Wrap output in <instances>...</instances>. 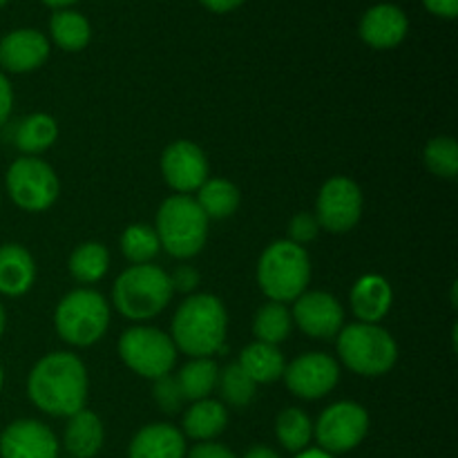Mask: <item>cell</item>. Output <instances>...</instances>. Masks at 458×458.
Listing matches in <instances>:
<instances>
[{
  "instance_id": "obj_1",
  "label": "cell",
  "mask_w": 458,
  "mask_h": 458,
  "mask_svg": "<svg viewBox=\"0 0 458 458\" xmlns=\"http://www.w3.org/2000/svg\"><path fill=\"white\" fill-rule=\"evenodd\" d=\"M88 369L70 352H54L40 358L27 378V396L36 410L56 419H70L88 403Z\"/></svg>"
},
{
  "instance_id": "obj_2",
  "label": "cell",
  "mask_w": 458,
  "mask_h": 458,
  "mask_svg": "<svg viewBox=\"0 0 458 458\" xmlns=\"http://www.w3.org/2000/svg\"><path fill=\"white\" fill-rule=\"evenodd\" d=\"M228 316L217 295L195 293L177 307L170 327L177 352L191 358H210L224 352Z\"/></svg>"
},
{
  "instance_id": "obj_3",
  "label": "cell",
  "mask_w": 458,
  "mask_h": 458,
  "mask_svg": "<svg viewBox=\"0 0 458 458\" xmlns=\"http://www.w3.org/2000/svg\"><path fill=\"white\" fill-rule=\"evenodd\" d=\"M173 282L161 267L132 264L112 286V304L125 320H150L173 300Z\"/></svg>"
},
{
  "instance_id": "obj_4",
  "label": "cell",
  "mask_w": 458,
  "mask_h": 458,
  "mask_svg": "<svg viewBox=\"0 0 458 458\" xmlns=\"http://www.w3.org/2000/svg\"><path fill=\"white\" fill-rule=\"evenodd\" d=\"M311 282V258L304 246L277 240L264 249L258 262V284L271 302H295Z\"/></svg>"
},
{
  "instance_id": "obj_5",
  "label": "cell",
  "mask_w": 458,
  "mask_h": 458,
  "mask_svg": "<svg viewBox=\"0 0 458 458\" xmlns=\"http://www.w3.org/2000/svg\"><path fill=\"white\" fill-rule=\"evenodd\" d=\"M155 233L170 258L191 259L208 240V217L191 195H173L157 210Z\"/></svg>"
},
{
  "instance_id": "obj_6",
  "label": "cell",
  "mask_w": 458,
  "mask_h": 458,
  "mask_svg": "<svg viewBox=\"0 0 458 458\" xmlns=\"http://www.w3.org/2000/svg\"><path fill=\"white\" fill-rule=\"evenodd\" d=\"M335 347L344 367L365 378L385 376L398 360L396 340L380 325H365V322L344 325L343 331L335 335Z\"/></svg>"
},
{
  "instance_id": "obj_7",
  "label": "cell",
  "mask_w": 458,
  "mask_h": 458,
  "mask_svg": "<svg viewBox=\"0 0 458 458\" xmlns=\"http://www.w3.org/2000/svg\"><path fill=\"white\" fill-rule=\"evenodd\" d=\"M54 327L63 343L72 347H92L110 327V304L98 291L74 289L56 304Z\"/></svg>"
},
{
  "instance_id": "obj_8",
  "label": "cell",
  "mask_w": 458,
  "mask_h": 458,
  "mask_svg": "<svg viewBox=\"0 0 458 458\" xmlns=\"http://www.w3.org/2000/svg\"><path fill=\"white\" fill-rule=\"evenodd\" d=\"M119 356L134 374L148 380H157L173 371L174 362H177V347H174L173 338L161 329L137 325L121 334Z\"/></svg>"
},
{
  "instance_id": "obj_9",
  "label": "cell",
  "mask_w": 458,
  "mask_h": 458,
  "mask_svg": "<svg viewBox=\"0 0 458 458\" xmlns=\"http://www.w3.org/2000/svg\"><path fill=\"white\" fill-rule=\"evenodd\" d=\"M7 192L18 208L43 213L52 208L61 192V182L47 161L38 157H21L7 170Z\"/></svg>"
},
{
  "instance_id": "obj_10",
  "label": "cell",
  "mask_w": 458,
  "mask_h": 458,
  "mask_svg": "<svg viewBox=\"0 0 458 458\" xmlns=\"http://www.w3.org/2000/svg\"><path fill=\"white\" fill-rule=\"evenodd\" d=\"M369 434V414L353 401H340L327 407L313 425L318 447L329 454H347L356 450Z\"/></svg>"
},
{
  "instance_id": "obj_11",
  "label": "cell",
  "mask_w": 458,
  "mask_h": 458,
  "mask_svg": "<svg viewBox=\"0 0 458 458\" xmlns=\"http://www.w3.org/2000/svg\"><path fill=\"white\" fill-rule=\"evenodd\" d=\"M362 191L353 179L331 177L322 183L316 201V219L320 228L334 233V235H344L362 217Z\"/></svg>"
},
{
  "instance_id": "obj_12",
  "label": "cell",
  "mask_w": 458,
  "mask_h": 458,
  "mask_svg": "<svg viewBox=\"0 0 458 458\" xmlns=\"http://www.w3.org/2000/svg\"><path fill=\"white\" fill-rule=\"evenodd\" d=\"M286 389L302 401H318L334 392L340 380V367L334 356L322 352H309L284 367Z\"/></svg>"
},
{
  "instance_id": "obj_13",
  "label": "cell",
  "mask_w": 458,
  "mask_h": 458,
  "mask_svg": "<svg viewBox=\"0 0 458 458\" xmlns=\"http://www.w3.org/2000/svg\"><path fill=\"white\" fill-rule=\"evenodd\" d=\"M293 325L313 340H334L344 327V309L327 291H304L293 302Z\"/></svg>"
},
{
  "instance_id": "obj_14",
  "label": "cell",
  "mask_w": 458,
  "mask_h": 458,
  "mask_svg": "<svg viewBox=\"0 0 458 458\" xmlns=\"http://www.w3.org/2000/svg\"><path fill=\"white\" fill-rule=\"evenodd\" d=\"M161 174L174 192L191 195L208 179V159L197 143L179 139L161 155Z\"/></svg>"
},
{
  "instance_id": "obj_15",
  "label": "cell",
  "mask_w": 458,
  "mask_h": 458,
  "mask_svg": "<svg viewBox=\"0 0 458 458\" xmlns=\"http://www.w3.org/2000/svg\"><path fill=\"white\" fill-rule=\"evenodd\" d=\"M58 438L45 423L21 419L0 434V458H58Z\"/></svg>"
},
{
  "instance_id": "obj_16",
  "label": "cell",
  "mask_w": 458,
  "mask_h": 458,
  "mask_svg": "<svg viewBox=\"0 0 458 458\" xmlns=\"http://www.w3.org/2000/svg\"><path fill=\"white\" fill-rule=\"evenodd\" d=\"M47 56V36L38 30H13L0 38V67L12 74L38 70Z\"/></svg>"
},
{
  "instance_id": "obj_17",
  "label": "cell",
  "mask_w": 458,
  "mask_h": 458,
  "mask_svg": "<svg viewBox=\"0 0 458 458\" xmlns=\"http://www.w3.org/2000/svg\"><path fill=\"white\" fill-rule=\"evenodd\" d=\"M410 21L396 4H376L360 21V38L374 49H392L405 40Z\"/></svg>"
},
{
  "instance_id": "obj_18",
  "label": "cell",
  "mask_w": 458,
  "mask_h": 458,
  "mask_svg": "<svg viewBox=\"0 0 458 458\" xmlns=\"http://www.w3.org/2000/svg\"><path fill=\"white\" fill-rule=\"evenodd\" d=\"M349 302H352V311L358 318V322L378 325L392 309V284L387 282V277L378 276V273L362 276L349 291Z\"/></svg>"
},
{
  "instance_id": "obj_19",
  "label": "cell",
  "mask_w": 458,
  "mask_h": 458,
  "mask_svg": "<svg viewBox=\"0 0 458 458\" xmlns=\"http://www.w3.org/2000/svg\"><path fill=\"white\" fill-rule=\"evenodd\" d=\"M186 437L170 423L146 425L128 445V458H186Z\"/></svg>"
},
{
  "instance_id": "obj_20",
  "label": "cell",
  "mask_w": 458,
  "mask_h": 458,
  "mask_svg": "<svg viewBox=\"0 0 458 458\" xmlns=\"http://www.w3.org/2000/svg\"><path fill=\"white\" fill-rule=\"evenodd\" d=\"M36 262L21 244L0 246V293L21 298L34 286Z\"/></svg>"
},
{
  "instance_id": "obj_21",
  "label": "cell",
  "mask_w": 458,
  "mask_h": 458,
  "mask_svg": "<svg viewBox=\"0 0 458 458\" xmlns=\"http://www.w3.org/2000/svg\"><path fill=\"white\" fill-rule=\"evenodd\" d=\"M103 441H106V429L94 411L81 410L67 419L63 443L72 458H94L101 452Z\"/></svg>"
},
{
  "instance_id": "obj_22",
  "label": "cell",
  "mask_w": 458,
  "mask_h": 458,
  "mask_svg": "<svg viewBox=\"0 0 458 458\" xmlns=\"http://www.w3.org/2000/svg\"><path fill=\"white\" fill-rule=\"evenodd\" d=\"M228 425V410L222 401L204 398L195 401L183 414L182 434L197 443L215 441Z\"/></svg>"
},
{
  "instance_id": "obj_23",
  "label": "cell",
  "mask_w": 458,
  "mask_h": 458,
  "mask_svg": "<svg viewBox=\"0 0 458 458\" xmlns=\"http://www.w3.org/2000/svg\"><path fill=\"white\" fill-rule=\"evenodd\" d=\"M237 365L249 374V378L253 380L255 385H268L282 378L286 362L276 344L258 343V340H255L253 344L242 349Z\"/></svg>"
},
{
  "instance_id": "obj_24",
  "label": "cell",
  "mask_w": 458,
  "mask_h": 458,
  "mask_svg": "<svg viewBox=\"0 0 458 458\" xmlns=\"http://www.w3.org/2000/svg\"><path fill=\"white\" fill-rule=\"evenodd\" d=\"M58 139V123L54 116L45 114V112H36V114L25 116L18 123L13 141H16L18 150L25 152V157H36L52 148Z\"/></svg>"
},
{
  "instance_id": "obj_25",
  "label": "cell",
  "mask_w": 458,
  "mask_h": 458,
  "mask_svg": "<svg viewBox=\"0 0 458 458\" xmlns=\"http://www.w3.org/2000/svg\"><path fill=\"white\" fill-rule=\"evenodd\" d=\"M197 206L208 219H228L240 208V188L228 179H206L197 191Z\"/></svg>"
},
{
  "instance_id": "obj_26",
  "label": "cell",
  "mask_w": 458,
  "mask_h": 458,
  "mask_svg": "<svg viewBox=\"0 0 458 458\" xmlns=\"http://www.w3.org/2000/svg\"><path fill=\"white\" fill-rule=\"evenodd\" d=\"M219 367L213 358H192L182 367L177 383L186 401H204L217 389Z\"/></svg>"
},
{
  "instance_id": "obj_27",
  "label": "cell",
  "mask_w": 458,
  "mask_h": 458,
  "mask_svg": "<svg viewBox=\"0 0 458 458\" xmlns=\"http://www.w3.org/2000/svg\"><path fill=\"white\" fill-rule=\"evenodd\" d=\"M70 267L72 277L81 284H94V282L103 280L110 268V253L103 244L98 242H83L76 246L70 255Z\"/></svg>"
},
{
  "instance_id": "obj_28",
  "label": "cell",
  "mask_w": 458,
  "mask_h": 458,
  "mask_svg": "<svg viewBox=\"0 0 458 458\" xmlns=\"http://www.w3.org/2000/svg\"><path fill=\"white\" fill-rule=\"evenodd\" d=\"M49 31H52L54 43L65 52H79V49L88 47L89 38H92L88 18L72 9H56L49 21Z\"/></svg>"
},
{
  "instance_id": "obj_29",
  "label": "cell",
  "mask_w": 458,
  "mask_h": 458,
  "mask_svg": "<svg viewBox=\"0 0 458 458\" xmlns=\"http://www.w3.org/2000/svg\"><path fill=\"white\" fill-rule=\"evenodd\" d=\"M276 437L286 452L307 450L313 441V420L298 407H286L276 419Z\"/></svg>"
},
{
  "instance_id": "obj_30",
  "label": "cell",
  "mask_w": 458,
  "mask_h": 458,
  "mask_svg": "<svg viewBox=\"0 0 458 458\" xmlns=\"http://www.w3.org/2000/svg\"><path fill=\"white\" fill-rule=\"evenodd\" d=\"M293 329V318L286 304L267 302L258 309L253 318V335L258 343L282 344L291 335Z\"/></svg>"
},
{
  "instance_id": "obj_31",
  "label": "cell",
  "mask_w": 458,
  "mask_h": 458,
  "mask_svg": "<svg viewBox=\"0 0 458 458\" xmlns=\"http://www.w3.org/2000/svg\"><path fill=\"white\" fill-rule=\"evenodd\" d=\"M217 392L222 396L224 405L244 410V407L253 403L255 394H258V385L249 378V374L237 362H231L224 369H219Z\"/></svg>"
},
{
  "instance_id": "obj_32",
  "label": "cell",
  "mask_w": 458,
  "mask_h": 458,
  "mask_svg": "<svg viewBox=\"0 0 458 458\" xmlns=\"http://www.w3.org/2000/svg\"><path fill=\"white\" fill-rule=\"evenodd\" d=\"M159 250V237L150 224H130L121 235V253L132 264H152Z\"/></svg>"
},
{
  "instance_id": "obj_33",
  "label": "cell",
  "mask_w": 458,
  "mask_h": 458,
  "mask_svg": "<svg viewBox=\"0 0 458 458\" xmlns=\"http://www.w3.org/2000/svg\"><path fill=\"white\" fill-rule=\"evenodd\" d=\"M423 159L428 168L441 179H454L458 174V146L454 137H434L425 146Z\"/></svg>"
},
{
  "instance_id": "obj_34",
  "label": "cell",
  "mask_w": 458,
  "mask_h": 458,
  "mask_svg": "<svg viewBox=\"0 0 458 458\" xmlns=\"http://www.w3.org/2000/svg\"><path fill=\"white\" fill-rule=\"evenodd\" d=\"M152 398H155V403L164 414H177L183 407V403H186L182 387L177 383V376L170 374L152 380Z\"/></svg>"
},
{
  "instance_id": "obj_35",
  "label": "cell",
  "mask_w": 458,
  "mask_h": 458,
  "mask_svg": "<svg viewBox=\"0 0 458 458\" xmlns=\"http://www.w3.org/2000/svg\"><path fill=\"white\" fill-rule=\"evenodd\" d=\"M318 233H320V224H318L316 215L311 213H298L289 222V242L298 246H304L316 240Z\"/></svg>"
},
{
  "instance_id": "obj_36",
  "label": "cell",
  "mask_w": 458,
  "mask_h": 458,
  "mask_svg": "<svg viewBox=\"0 0 458 458\" xmlns=\"http://www.w3.org/2000/svg\"><path fill=\"white\" fill-rule=\"evenodd\" d=\"M170 282H173V291H182V293H192V291L199 286L201 277L199 271L195 267H177L174 273L170 276Z\"/></svg>"
},
{
  "instance_id": "obj_37",
  "label": "cell",
  "mask_w": 458,
  "mask_h": 458,
  "mask_svg": "<svg viewBox=\"0 0 458 458\" xmlns=\"http://www.w3.org/2000/svg\"><path fill=\"white\" fill-rule=\"evenodd\" d=\"M186 458H237V454L233 450H228L226 445L222 443H197L191 452H188Z\"/></svg>"
},
{
  "instance_id": "obj_38",
  "label": "cell",
  "mask_w": 458,
  "mask_h": 458,
  "mask_svg": "<svg viewBox=\"0 0 458 458\" xmlns=\"http://www.w3.org/2000/svg\"><path fill=\"white\" fill-rule=\"evenodd\" d=\"M12 106H13V92L12 85H9L7 76L0 72V125L9 119L12 114Z\"/></svg>"
},
{
  "instance_id": "obj_39",
  "label": "cell",
  "mask_w": 458,
  "mask_h": 458,
  "mask_svg": "<svg viewBox=\"0 0 458 458\" xmlns=\"http://www.w3.org/2000/svg\"><path fill=\"white\" fill-rule=\"evenodd\" d=\"M425 7L441 18H454L458 13V0H423Z\"/></svg>"
},
{
  "instance_id": "obj_40",
  "label": "cell",
  "mask_w": 458,
  "mask_h": 458,
  "mask_svg": "<svg viewBox=\"0 0 458 458\" xmlns=\"http://www.w3.org/2000/svg\"><path fill=\"white\" fill-rule=\"evenodd\" d=\"M242 3H244V0H201V4H204L206 9H210V12H215V13L233 12V9L240 7Z\"/></svg>"
},
{
  "instance_id": "obj_41",
  "label": "cell",
  "mask_w": 458,
  "mask_h": 458,
  "mask_svg": "<svg viewBox=\"0 0 458 458\" xmlns=\"http://www.w3.org/2000/svg\"><path fill=\"white\" fill-rule=\"evenodd\" d=\"M244 458H282V456L277 454L276 450H271V447L255 445V447H250L249 452H246Z\"/></svg>"
},
{
  "instance_id": "obj_42",
  "label": "cell",
  "mask_w": 458,
  "mask_h": 458,
  "mask_svg": "<svg viewBox=\"0 0 458 458\" xmlns=\"http://www.w3.org/2000/svg\"><path fill=\"white\" fill-rule=\"evenodd\" d=\"M295 458H335V456L329 454V452L320 450V447H307V450L298 452Z\"/></svg>"
},
{
  "instance_id": "obj_43",
  "label": "cell",
  "mask_w": 458,
  "mask_h": 458,
  "mask_svg": "<svg viewBox=\"0 0 458 458\" xmlns=\"http://www.w3.org/2000/svg\"><path fill=\"white\" fill-rule=\"evenodd\" d=\"M45 4H49V7H56V9H65L70 7V4H74L76 0H43Z\"/></svg>"
},
{
  "instance_id": "obj_44",
  "label": "cell",
  "mask_w": 458,
  "mask_h": 458,
  "mask_svg": "<svg viewBox=\"0 0 458 458\" xmlns=\"http://www.w3.org/2000/svg\"><path fill=\"white\" fill-rule=\"evenodd\" d=\"M4 325H7V316H4V309L3 304H0V338H3L4 334Z\"/></svg>"
},
{
  "instance_id": "obj_45",
  "label": "cell",
  "mask_w": 458,
  "mask_h": 458,
  "mask_svg": "<svg viewBox=\"0 0 458 458\" xmlns=\"http://www.w3.org/2000/svg\"><path fill=\"white\" fill-rule=\"evenodd\" d=\"M3 383H4V374H3V367H0V389H3Z\"/></svg>"
},
{
  "instance_id": "obj_46",
  "label": "cell",
  "mask_w": 458,
  "mask_h": 458,
  "mask_svg": "<svg viewBox=\"0 0 458 458\" xmlns=\"http://www.w3.org/2000/svg\"><path fill=\"white\" fill-rule=\"evenodd\" d=\"M9 3V0H0V7H3V4H7Z\"/></svg>"
}]
</instances>
